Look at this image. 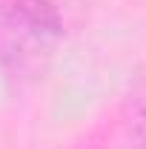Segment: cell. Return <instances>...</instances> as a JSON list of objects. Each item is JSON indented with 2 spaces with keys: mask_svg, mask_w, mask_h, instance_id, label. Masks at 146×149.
<instances>
[{
  "mask_svg": "<svg viewBox=\"0 0 146 149\" xmlns=\"http://www.w3.org/2000/svg\"><path fill=\"white\" fill-rule=\"evenodd\" d=\"M63 20L52 0H6L0 6V72L9 80H35L55 55Z\"/></svg>",
  "mask_w": 146,
  "mask_h": 149,
  "instance_id": "1",
  "label": "cell"
}]
</instances>
